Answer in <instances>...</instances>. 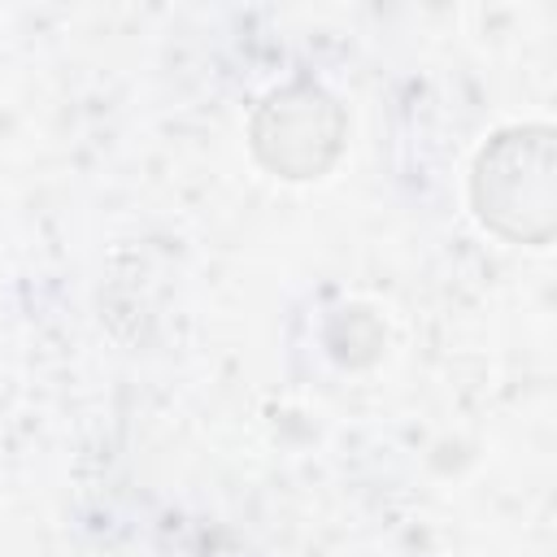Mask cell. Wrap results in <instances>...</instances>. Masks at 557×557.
<instances>
[{
    "label": "cell",
    "mask_w": 557,
    "mask_h": 557,
    "mask_svg": "<svg viewBox=\"0 0 557 557\" xmlns=\"http://www.w3.org/2000/svg\"><path fill=\"white\" fill-rule=\"evenodd\" d=\"M261 161L287 178H318L339 152V109L318 87H283L252 122Z\"/></svg>",
    "instance_id": "2"
},
{
    "label": "cell",
    "mask_w": 557,
    "mask_h": 557,
    "mask_svg": "<svg viewBox=\"0 0 557 557\" xmlns=\"http://www.w3.org/2000/svg\"><path fill=\"white\" fill-rule=\"evenodd\" d=\"M479 218L522 244H544L553 231V131L518 126L496 135L474 165Z\"/></svg>",
    "instance_id": "1"
}]
</instances>
